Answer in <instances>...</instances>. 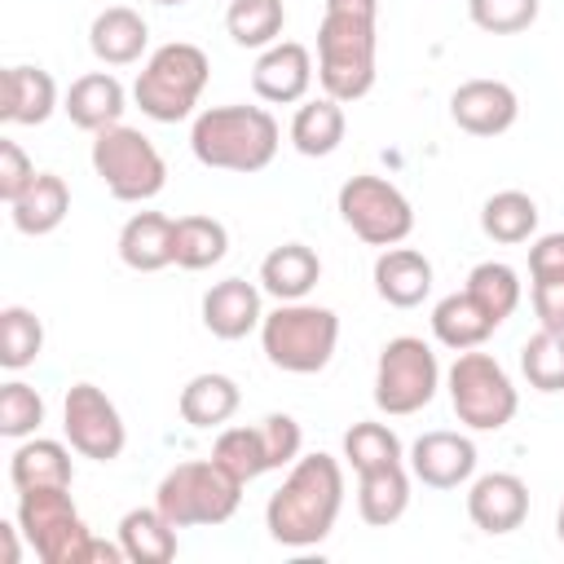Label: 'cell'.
<instances>
[{
    "label": "cell",
    "instance_id": "cell-20",
    "mask_svg": "<svg viewBox=\"0 0 564 564\" xmlns=\"http://www.w3.org/2000/svg\"><path fill=\"white\" fill-rule=\"evenodd\" d=\"M119 260L132 273H159L176 264V220L163 212H132L119 229Z\"/></svg>",
    "mask_w": 564,
    "mask_h": 564
},
{
    "label": "cell",
    "instance_id": "cell-31",
    "mask_svg": "<svg viewBox=\"0 0 564 564\" xmlns=\"http://www.w3.org/2000/svg\"><path fill=\"white\" fill-rule=\"evenodd\" d=\"M480 229H485V238H494L502 247L529 242L538 234V203L524 189H498L480 207Z\"/></svg>",
    "mask_w": 564,
    "mask_h": 564
},
{
    "label": "cell",
    "instance_id": "cell-34",
    "mask_svg": "<svg viewBox=\"0 0 564 564\" xmlns=\"http://www.w3.org/2000/svg\"><path fill=\"white\" fill-rule=\"evenodd\" d=\"M229 251V229L216 216H181L176 220V264L198 273L220 264Z\"/></svg>",
    "mask_w": 564,
    "mask_h": 564
},
{
    "label": "cell",
    "instance_id": "cell-42",
    "mask_svg": "<svg viewBox=\"0 0 564 564\" xmlns=\"http://www.w3.org/2000/svg\"><path fill=\"white\" fill-rule=\"evenodd\" d=\"M31 181H35V163L26 159V150L9 137H0V198L13 203Z\"/></svg>",
    "mask_w": 564,
    "mask_h": 564
},
{
    "label": "cell",
    "instance_id": "cell-25",
    "mask_svg": "<svg viewBox=\"0 0 564 564\" xmlns=\"http://www.w3.org/2000/svg\"><path fill=\"white\" fill-rule=\"evenodd\" d=\"M70 212V189L57 172H35V181L9 203V216H13V229L26 234V238H44L53 234Z\"/></svg>",
    "mask_w": 564,
    "mask_h": 564
},
{
    "label": "cell",
    "instance_id": "cell-5",
    "mask_svg": "<svg viewBox=\"0 0 564 564\" xmlns=\"http://www.w3.org/2000/svg\"><path fill=\"white\" fill-rule=\"evenodd\" d=\"M339 344V317L326 304H308V300H291L278 304L273 313H264L260 322V348L269 357V366L286 370V375H317L330 366Z\"/></svg>",
    "mask_w": 564,
    "mask_h": 564
},
{
    "label": "cell",
    "instance_id": "cell-1",
    "mask_svg": "<svg viewBox=\"0 0 564 564\" xmlns=\"http://www.w3.org/2000/svg\"><path fill=\"white\" fill-rule=\"evenodd\" d=\"M344 511V463L335 454H300L264 502V529L278 546L304 551L330 538Z\"/></svg>",
    "mask_w": 564,
    "mask_h": 564
},
{
    "label": "cell",
    "instance_id": "cell-32",
    "mask_svg": "<svg viewBox=\"0 0 564 564\" xmlns=\"http://www.w3.org/2000/svg\"><path fill=\"white\" fill-rule=\"evenodd\" d=\"M282 26H286L282 0H229L225 9V31L238 48H269L278 44Z\"/></svg>",
    "mask_w": 564,
    "mask_h": 564
},
{
    "label": "cell",
    "instance_id": "cell-14",
    "mask_svg": "<svg viewBox=\"0 0 564 564\" xmlns=\"http://www.w3.org/2000/svg\"><path fill=\"white\" fill-rule=\"evenodd\" d=\"M449 119L471 137H502L520 119V97L502 79H463L449 93Z\"/></svg>",
    "mask_w": 564,
    "mask_h": 564
},
{
    "label": "cell",
    "instance_id": "cell-47",
    "mask_svg": "<svg viewBox=\"0 0 564 564\" xmlns=\"http://www.w3.org/2000/svg\"><path fill=\"white\" fill-rule=\"evenodd\" d=\"M154 4H163V9H172V4H185V0H154Z\"/></svg>",
    "mask_w": 564,
    "mask_h": 564
},
{
    "label": "cell",
    "instance_id": "cell-37",
    "mask_svg": "<svg viewBox=\"0 0 564 564\" xmlns=\"http://www.w3.org/2000/svg\"><path fill=\"white\" fill-rule=\"evenodd\" d=\"M520 375L538 392H564V330L538 326L520 344Z\"/></svg>",
    "mask_w": 564,
    "mask_h": 564
},
{
    "label": "cell",
    "instance_id": "cell-15",
    "mask_svg": "<svg viewBox=\"0 0 564 564\" xmlns=\"http://www.w3.org/2000/svg\"><path fill=\"white\" fill-rule=\"evenodd\" d=\"M467 516L489 538L516 533L529 520V485L516 471H485L467 485Z\"/></svg>",
    "mask_w": 564,
    "mask_h": 564
},
{
    "label": "cell",
    "instance_id": "cell-10",
    "mask_svg": "<svg viewBox=\"0 0 564 564\" xmlns=\"http://www.w3.org/2000/svg\"><path fill=\"white\" fill-rule=\"evenodd\" d=\"M441 388V361L432 352V344H423L419 335H397L379 348L375 361V405L392 419L419 414L423 405H432Z\"/></svg>",
    "mask_w": 564,
    "mask_h": 564
},
{
    "label": "cell",
    "instance_id": "cell-33",
    "mask_svg": "<svg viewBox=\"0 0 564 564\" xmlns=\"http://www.w3.org/2000/svg\"><path fill=\"white\" fill-rule=\"evenodd\" d=\"M212 458H216L229 476H238L242 485H251L256 476L273 471V467H269V449H264L260 423H256V427H216Z\"/></svg>",
    "mask_w": 564,
    "mask_h": 564
},
{
    "label": "cell",
    "instance_id": "cell-41",
    "mask_svg": "<svg viewBox=\"0 0 564 564\" xmlns=\"http://www.w3.org/2000/svg\"><path fill=\"white\" fill-rule=\"evenodd\" d=\"M260 432H264V449H269V467H273V471L291 467V463L304 454V432H300V423H295L291 414H282V410L264 414V419H260Z\"/></svg>",
    "mask_w": 564,
    "mask_h": 564
},
{
    "label": "cell",
    "instance_id": "cell-26",
    "mask_svg": "<svg viewBox=\"0 0 564 564\" xmlns=\"http://www.w3.org/2000/svg\"><path fill=\"white\" fill-rule=\"evenodd\" d=\"M410 507V467L405 463H388L375 471L357 476V516L370 529H388L405 516Z\"/></svg>",
    "mask_w": 564,
    "mask_h": 564
},
{
    "label": "cell",
    "instance_id": "cell-30",
    "mask_svg": "<svg viewBox=\"0 0 564 564\" xmlns=\"http://www.w3.org/2000/svg\"><path fill=\"white\" fill-rule=\"evenodd\" d=\"M344 132H348V119H344V101H335V97H313V101H304L300 110H295V119H291V145L304 154V159H326V154H335L339 150V141H344Z\"/></svg>",
    "mask_w": 564,
    "mask_h": 564
},
{
    "label": "cell",
    "instance_id": "cell-12",
    "mask_svg": "<svg viewBox=\"0 0 564 564\" xmlns=\"http://www.w3.org/2000/svg\"><path fill=\"white\" fill-rule=\"evenodd\" d=\"M62 432H66V445L79 458H93V463H115L123 454V445H128L123 414L97 383H70L66 388Z\"/></svg>",
    "mask_w": 564,
    "mask_h": 564
},
{
    "label": "cell",
    "instance_id": "cell-45",
    "mask_svg": "<svg viewBox=\"0 0 564 564\" xmlns=\"http://www.w3.org/2000/svg\"><path fill=\"white\" fill-rule=\"evenodd\" d=\"M18 533H22V524H18V520H13V524H9V520L0 524V542H4V564H18V560H22V542H18Z\"/></svg>",
    "mask_w": 564,
    "mask_h": 564
},
{
    "label": "cell",
    "instance_id": "cell-16",
    "mask_svg": "<svg viewBox=\"0 0 564 564\" xmlns=\"http://www.w3.org/2000/svg\"><path fill=\"white\" fill-rule=\"evenodd\" d=\"M251 88L260 101H273V106L304 101L313 88V53L295 40H278V44L260 48V57L251 66Z\"/></svg>",
    "mask_w": 564,
    "mask_h": 564
},
{
    "label": "cell",
    "instance_id": "cell-28",
    "mask_svg": "<svg viewBox=\"0 0 564 564\" xmlns=\"http://www.w3.org/2000/svg\"><path fill=\"white\" fill-rule=\"evenodd\" d=\"M9 480H13V489L70 485L75 480L70 449L62 441H48V436H26V441H18V449L9 458Z\"/></svg>",
    "mask_w": 564,
    "mask_h": 564
},
{
    "label": "cell",
    "instance_id": "cell-17",
    "mask_svg": "<svg viewBox=\"0 0 564 564\" xmlns=\"http://www.w3.org/2000/svg\"><path fill=\"white\" fill-rule=\"evenodd\" d=\"M264 322V308H260V286L247 282V278H225V282H212L207 295H203V326L234 344V339H247L251 330H260Z\"/></svg>",
    "mask_w": 564,
    "mask_h": 564
},
{
    "label": "cell",
    "instance_id": "cell-35",
    "mask_svg": "<svg viewBox=\"0 0 564 564\" xmlns=\"http://www.w3.org/2000/svg\"><path fill=\"white\" fill-rule=\"evenodd\" d=\"M463 291H471L498 326L520 308V295H524L520 273H516L511 264H502V260H480V264L467 273V286H463Z\"/></svg>",
    "mask_w": 564,
    "mask_h": 564
},
{
    "label": "cell",
    "instance_id": "cell-7",
    "mask_svg": "<svg viewBox=\"0 0 564 564\" xmlns=\"http://www.w3.org/2000/svg\"><path fill=\"white\" fill-rule=\"evenodd\" d=\"M445 388H449V405L458 423L471 432H502L520 410V392L511 375L502 370L498 357L480 348H467L454 357V366L445 370Z\"/></svg>",
    "mask_w": 564,
    "mask_h": 564
},
{
    "label": "cell",
    "instance_id": "cell-38",
    "mask_svg": "<svg viewBox=\"0 0 564 564\" xmlns=\"http://www.w3.org/2000/svg\"><path fill=\"white\" fill-rule=\"evenodd\" d=\"M344 463L361 476V471H375L388 463H405V449L388 423H352L344 432Z\"/></svg>",
    "mask_w": 564,
    "mask_h": 564
},
{
    "label": "cell",
    "instance_id": "cell-8",
    "mask_svg": "<svg viewBox=\"0 0 564 564\" xmlns=\"http://www.w3.org/2000/svg\"><path fill=\"white\" fill-rule=\"evenodd\" d=\"M88 159H93V172L101 176L106 194L119 203H150L167 185V163L141 128L115 123V128L93 132Z\"/></svg>",
    "mask_w": 564,
    "mask_h": 564
},
{
    "label": "cell",
    "instance_id": "cell-23",
    "mask_svg": "<svg viewBox=\"0 0 564 564\" xmlns=\"http://www.w3.org/2000/svg\"><path fill=\"white\" fill-rule=\"evenodd\" d=\"M322 282V260L308 242H282L260 260V291L278 304L308 300V291Z\"/></svg>",
    "mask_w": 564,
    "mask_h": 564
},
{
    "label": "cell",
    "instance_id": "cell-4",
    "mask_svg": "<svg viewBox=\"0 0 564 564\" xmlns=\"http://www.w3.org/2000/svg\"><path fill=\"white\" fill-rule=\"evenodd\" d=\"M207 79H212L207 53L189 40H172V44H159L145 57V66L137 70L132 101L154 123H181V119L194 115Z\"/></svg>",
    "mask_w": 564,
    "mask_h": 564
},
{
    "label": "cell",
    "instance_id": "cell-29",
    "mask_svg": "<svg viewBox=\"0 0 564 564\" xmlns=\"http://www.w3.org/2000/svg\"><path fill=\"white\" fill-rule=\"evenodd\" d=\"M119 546L132 564H167L176 560V524L159 507H132L119 520Z\"/></svg>",
    "mask_w": 564,
    "mask_h": 564
},
{
    "label": "cell",
    "instance_id": "cell-18",
    "mask_svg": "<svg viewBox=\"0 0 564 564\" xmlns=\"http://www.w3.org/2000/svg\"><path fill=\"white\" fill-rule=\"evenodd\" d=\"M57 110V84L44 66H9L0 79V119L13 128H40Z\"/></svg>",
    "mask_w": 564,
    "mask_h": 564
},
{
    "label": "cell",
    "instance_id": "cell-39",
    "mask_svg": "<svg viewBox=\"0 0 564 564\" xmlns=\"http://www.w3.org/2000/svg\"><path fill=\"white\" fill-rule=\"evenodd\" d=\"M40 423H44V397H40L31 383L9 379V383L0 388V436L26 441V436L40 432Z\"/></svg>",
    "mask_w": 564,
    "mask_h": 564
},
{
    "label": "cell",
    "instance_id": "cell-22",
    "mask_svg": "<svg viewBox=\"0 0 564 564\" xmlns=\"http://www.w3.org/2000/svg\"><path fill=\"white\" fill-rule=\"evenodd\" d=\"M88 48L101 66H132L141 62V53L150 48V26L137 9L128 4H110L93 18L88 26Z\"/></svg>",
    "mask_w": 564,
    "mask_h": 564
},
{
    "label": "cell",
    "instance_id": "cell-11",
    "mask_svg": "<svg viewBox=\"0 0 564 564\" xmlns=\"http://www.w3.org/2000/svg\"><path fill=\"white\" fill-rule=\"evenodd\" d=\"M335 207H339V220L361 242H370V247H397V242H405L414 234V207H410V198L392 181H383V176H370V172L348 176L339 185Z\"/></svg>",
    "mask_w": 564,
    "mask_h": 564
},
{
    "label": "cell",
    "instance_id": "cell-2",
    "mask_svg": "<svg viewBox=\"0 0 564 564\" xmlns=\"http://www.w3.org/2000/svg\"><path fill=\"white\" fill-rule=\"evenodd\" d=\"M282 145V128L264 106H207L194 115L189 128V150L203 167L216 172H264L278 159Z\"/></svg>",
    "mask_w": 564,
    "mask_h": 564
},
{
    "label": "cell",
    "instance_id": "cell-3",
    "mask_svg": "<svg viewBox=\"0 0 564 564\" xmlns=\"http://www.w3.org/2000/svg\"><path fill=\"white\" fill-rule=\"evenodd\" d=\"M375 48H379V13L322 9L317 22V84L335 101H361L375 88Z\"/></svg>",
    "mask_w": 564,
    "mask_h": 564
},
{
    "label": "cell",
    "instance_id": "cell-27",
    "mask_svg": "<svg viewBox=\"0 0 564 564\" xmlns=\"http://www.w3.org/2000/svg\"><path fill=\"white\" fill-rule=\"evenodd\" d=\"M494 330H498V322L485 313V304L471 291H454V295L436 300V308H432V335L454 352L480 348Z\"/></svg>",
    "mask_w": 564,
    "mask_h": 564
},
{
    "label": "cell",
    "instance_id": "cell-24",
    "mask_svg": "<svg viewBox=\"0 0 564 564\" xmlns=\"http://www.w3.org/2000/svg\"><path fill=\"white\" fill-rule=\"evenodd\" d=\"M238 405H242V392H238V383H234L229 375H220V370L194 375V379L181 388V397H176L181 419H185L189 427H198V432L225 427V423L238 414Z\"/></svg>",
    "mask_w": 564,
    "mask_h": 564
},
{
    "label": "cell",
    "instance_id": "cell-40",
    "mask_svg": "<svg viewBox=\"0 0 564 564\" xmlns=\"http://www.w3.org/2000/svg\"><path fill=\"white\" fill-rule=\"evenodd\" d=\"M542 0H467V18L489 35H516L538 22Z\"/></svg>",
    "mask_w": 564,
    "mask_h": 564
},
{
    "label": "cell",
    "instance_id": "cell-13",
    "mask_svg": "<svg viewBox=\"0 0 564 564\" xmlns=\"http://www.w3.org/2000/svg\"><path fill=\"white\" fill-rule=\"evenodd\" d=\"M405 467L427 489H458V485H467L476 476V441L463 436V432H449V427L423 432L410 445Z\"/></svg>",
    "mask_w": 564,
    "mask_h": 564
},
{
    "label": "cell",
    "instance_id": "cell-43",
    "mask_svg": "<svg viewBox=\"0 0 564 564\" xmlns=\"http://www.w3.org/2000/svg\"><path fill=\"white\" fill-rule=\"evenodd\" d=\"M533 295V313L546 330H564V273H551V278H533L529 286Z\"/></svg>",
    "mask_w": 564,
    "mask_h": 564
},
{
    "label": "cell",
    "instance_id": "cell-44",
    "mask_svg": "<svg viewBox=\"0 0 564 564\" xmlns=\"http://www.w3.org/2000/svg\"><path fill=\"white\" fill-rule=\"evenodd\" d=\"M564 273V234H542L529 247V278Z\"/></svg>",
    "mask_w": 564,
    "mask_h": 564
},
{
    "label": "cell",
    "instance_id": "cell-36",
    "mask_svg": "<svg viewBox=\"0 0 564 564\" xmlns=\"http://www.w3.org/2000/svg\"><path fill=\"white\" fill-rule=\"evenodd\" d=\"M40 352H44V322L22 304H4L0 308V366L26 370L35 366Z\"/></svg>",
    "mask_w": 564,
    "mask_h": 564
},
{
    "label": "cell",
    "instance_id": "cell-9",
    "mask_svg": "<svg viewBox=\"0 0 564 564\" xmlns=\"http://www.w3.org/2000/svg\"><path fill=\"white\" fill-rule=\"evenodd\" d=\"M18 524L44 564H88L93 529L70 502V485L18 489Z\"/></svg>",
    "mask_w": 564,
    "mask_h": 564
},
{
    "label": "cell",
    "instance_id": "cell-6",
    "mask_svg": "<svg viewBox=\"0 0 564 564\" xmlns=\"http://www.w3.org/2000/svg\"><path fill=\"white\" fill-rule=\"evenodd\" d=\"M242 502V480L229 476L216 458H189L176 463L159 489H154V507L176 524V529H194V524H225Z\"/></svg>",
    "mask_w": 564,
    "mask_h": 564
},
{
    "label": "cell",
    "instance_id": "cell-46",
    "mask_svg": "<svg viewBox=\"0 0 564 564\" xmlns=\"http://www.w3.org/2000/svg\"><path fill=\"white\" fill-rule=\"evenodd\" d=\"M555 538L564 542V502H560V511H555Z\"/></svg>",
    "mask_w": 564,
    "mask_h": 564
},
{
    "label": "cell",
    "instance_id": "cell-19",
    "mask_svg": "<svg viewBox=\"0 0 564 564\" xmlns=\"http://www.w3.org/2000/svg\"><path fill=\"white\" fill-rule=\"evenodd\" d=\"M62 110L75 128L84 132H101V128H115L123 123V110H128V93L123 84L110 75V70H88L79 79H70L66 97H62Z\"/></svg>",
    "mask_w": 564,
    "mask_h": 564
},
{
    "label": "cell",
    "instance_id": "cell-21",
    "mask_svg": "<svg viewBox=\"0 0 564 564\" xmlns=\"http://www.w3.org/2000/svg\"><path fill=\"white\" fill-rule=\"evenodd\" d=\"M375 291L392 308H419L432 291V260L414 247H383L375 260Z\"/></svg>",
    "mask_w": 564,
    "mask_h": 564
}]
</instances>
